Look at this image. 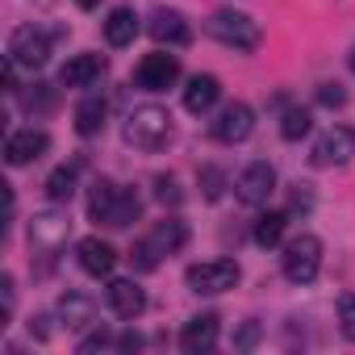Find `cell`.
<instances>
[{
  "mask_svg": "<svg viewBox=\"0 0 355 355\" xmlns=\"http://www.w3.org/2000/svg\"><path fill=\"white\" fill-rule=\"evenodd\" d=\"M138 214H142V201L134 189H121L113 180H92V189H88V218L92 222L125 230L138 222Z\"/></svg>",
  "mask_w": 355,
  "mask_h": 355,
  "instance_id": "6da1fadb",
  "label": "cell"
},
{
  "mask_svg": "<svg viewBox=\"0 0 355 355\" xmlns=\"http://www.w3.org/2000/svg\"><path fill=\"white\" fill-rule=\"evenodd\" d=\"M121 138H125L130 146H138V150H159V146L171 142V113L159 109V105H138V109L125 117Z\"/></svg>",
  "mask_w": 355,
  "mask_h": 355,
  "instance_id": "7a4b0ae2",
  "label": "cell"
},
{
  "mask_svg": "<svg viewBox=\"0 0 355 355\" xmlns=\"http://www.w3.org/2000/svg\"><path fill=\"white\" fill-rule=\"evenodd\" d=\"M280 272L284 280L293 284H313L318 272H322V239L318 234H297L284 243V255H280Z\"/></svg>",
  "mask_w": 355,
  "mask_h": 355,
  "instance_id": "3957f363",
  "label": "cell"
},
{
  "mask_svg": "<svg viewBox=\"0 0 355 355\" xmlns=\"http://www.w3.org/2000/svg\"><path fill=\"white\" fill-rule=\"evenodd\" d=\"M205 34L218 38L222 46H234V51H255V46L263 42L259 26H255L247 13H239V9H218V13H209Z\"/></svg>",
  "mask_w": 355,
  "mask_h": 355,
  "instance_id": "277c9868",
  "label": "cell"
},
{
  "mask_svg": "<svg viewBox=\"0 0 355 355\" xmlns=\"http://www.w3.org/2000/svg\"><path fill=\"white\" fill-rule=\"evenodd\" d=\"M239 263L234 259H205V263H193L189 272H184V284L193 288V293H205V297H218V293H226V288H234L239 284Z\"/></svg>",
  "mask_w": 355,
  "mask_h": 355,
  "instance_id": "5b68a950",
  "label": "cell"
},
{
  "mask_svg": "<svg viewBox=\"0 0 355 355\" xmlns=\"http://www.w3.org/2000/svg\"><path fill=\"white\" fill-rule=\"evenodd\" d=\"M251 130H255V113H251V105H243V101L222 105L218 117L209 121V138L222 142V146H239V142H247Z\"/></svg>",
  "mask_w": 355,
  "mask_h": 355,
  "instance_id": "8992f818",
  "label": "cell"
},
{
  "mask_svg": "<svg viewBox=\"0 0 355 355\" xmlns=\"http://www.w3.org/2000/svg\"><path fill=\"white\" fill-rule=\"evenodd\" d=\"M276 193V167L268 163V159H255V163H247L243 171H239V180H234V197L243 201V205H251V209H259V205H268V197Z\"/></svg>",
  "mask_w": 355,
  "mask_h": 355,
  "instance_id": "52a82bcc",
  "label": "cell"
},
{
  "mask_svg": "<svg viewBox=\"0 0 355 355\" xmlns=\"http://www.w3.org/2000/svg\"><path fill=\"white\" fill-rule=\"evenodd\" d=\"M175 80H180V59L167 55V51H150V55H142L138 67H134V84H138L142 92H167Z\"/></svg>",
  "mask_w": 355,
  "mask_h": 355,
  "instance_id": "ba28073f",
  "label": "cell"
},
{
  "mask_svg": "<svg viewBox=\"0 0 355 355\" xmlns=\"http://www.w3.org/2000/svg\"><path fill=\"white\" fill-rule=\"evenodd\" d=\"M309 159H313V167H343V163H351L355 159V130L351 125L322 130L313 150H309Z\"/></svg>",
  "mask_w": 355,
  "mask_h": 355,
  "instance_id": "9c48e42d",
  "label": "cell"
},
{
  "mask_svg": "<svg viewBox=\"0 0 355 355\" xmlns=\"http://www.w3.org/2000/svg\"><path fill=\"white\" fill-rule=\"evenodd\" d=\"M9 59H13L17 67L38 71V67L51 59V38H46L42 30H34V26H21V30H13V38H9Z\"/></svg>",
  "mask_w": 355,
  "mask_h": 355,
  "instance_id": "30bf717a",
  "label": "cell"
},
{
  "mask_svg": "<svg viewBox=\"0 0 355 355\" xmlns=\"http://www.w3.org/2000/svg\"><path fill=\"white\" fill-rule=\"evenodd\" d=\"M46 150H51V134H46V130H34V125L13 130V134L5 138V163H9V167H26V163L42 159Z\"/></svg>",
  "mask_w": 355,
  "mask_h": 355,
  "instance_id": "8fae6325",
  "label": "cell"
},
{
  "mask_svg": "<svg viewBox=\"0 0 355 355\" xmlns=\"http://www.w3.org/2000/svg\"><path fill=\"white\" fill-rule=\"evenodd\" d=\"M67 234H71V222H67V214H38L34 222H30V247L34 251H42V255H55L63 243H67Z\"/></svg>",
  "mask_w": 355,
  "mask_h": 355,
  "instance_id": "7c38bea8",
  "label": "cell"
},
{
  "mask_svg": "<svg viewBox=\"0 0 355 355\" xmlns=\"http://www.w3.org/2000/svg\"><path fill=\"white\" fill-rule=\"evenodd\" d=\"M76 259H80V268L88 272V276H113V268H117V251H113V243H105L101 234H88V239H80V247H76Z\"/></svg>",
  "mask_w": 355,
  "mask_h": 355,
  "instance_id": "4fadbf2b",
  "label": "cell"
},
{
  "mask_svg": "<svg viewBox=\"0 0 355 355\" xmlns=\"http://www.w3.org/2000/svg\"><path fill=\"white\" fill-rule=\"evenodd\" d=\"M146 30H150V38H155L159 46H189V42H193L189 21L175 13V9H155L150 21H146Z\"/></svg>",
  "mask_w": 355,
  "mask_h": 355,
  "instance_id": "5bb4252c",
  "label": "cell"
},
{
  "mask_svg": "<svg viewBox=\"0 0 355 355\" xmlns=\"http://www.w3.org/2000/svg\"><path fill=\"white\" fill-rule=\"evenodd\" d=\"M218 347V313H197L180 330V351L184 355H205Z\"/></svg>",
  "mask_w": 355,
  "mask_h": 355,
  "instance_id": "9a60e30c",
  "label": "cell"
},
{
  "mask_svg": "<svg viewBox=\"0 0 355 355\" xmlns=\"http://www.w3.org/2000/svg\"><path fill=\"white\" fill-rule=\"evenodd\" d=\"M101 76H105V55L84 51V55H76V59H67V63H63L59 84H63V88H92Z\"/></svg>",
  "mask_w": 355,
  "mask_h": 355,
  "instance_id": "2e32d148",
  "label": "cell"
},
{
  "mask_svg": "<svg viewBox=\"0 0 355 355\" xmlns=\"http://www.w3.org/2000/svg\"><path fill=\"white\" fill-rule=\"evenodd\" d=\"M105 293H109V309H113L117 318H125V322L142 318V309H146V293H142L138 280H109Z\"/></svg>",
  "mask_w": 355,
  "mask_h": 355,
  "instance_id": "e0dca14e",
  "label": "cell"
},
{
  "mask_svg": "<svg viewBox=\"0 0 355 355\" xmlns=\"http://www.w3.org/2000/svg\"><path fill=\"white\" fill-rule=\"evenodd\" d=\"M59 322L67 330H88L96 322V301L84 297V293H63L59 297Z\"/></svg>",
  "mask_w": 355,
  "mask_h": 355,
  "instance_id": "ac0fdd59",
  "label": "cell"
},
{
  "mask_svg": "<svg viewBox=\"0 0 355 355\" xmlns=\"http://www.w3.org/2000/svg\"><path fill=\"white\" fill-rule=\"evenodd\" d=\"M218 96H222L218 76H193V80H189V88H184V109L201 117V113H209V109L218 105Z\"/></svg>",
  "mask_w": 355,
  "mask_h": 355,
  "instance_id": "d6986e66",
  "label": "cell"
},
{
  "mask_svg": "<svg viewBox=\"0 0 355 355\" xmlns=\"http://www.w3.org/2000/svg\"><path fill=\"white\" fill-rule=\"evenodd\" d=\"M105 113H109V105H105V96H84L80 105H76V134L80 138H92V134H101L105 130Z\"/></svg>",
  "mask_w": 355,
  "mask_h": 355,
  "instance_id": "ffe728a7",
  "label": "cell"
},
{
  "mask_svg": "<svg viewBox=\"0 0 355 355\" xmlns=\"http://www.w3.org/2000/svg\"><path fill=\"white\" fill-rule=\"evenodd\" d=\"M105 38H109V46H130L138 38V13L134 9H113L109 21H105Z\"/></svg>",
  "mask_w": 355,
  "mask_h": 355,
  "instance_id": "44dd1931",
  "label": "cell"
},
{
  "mask_svg": "<svg viewBox=\"0 0 355 355\" xmlns=\"http://www.w3.org/2000/svg\"><path fill=\"white\" fill-rule=\"evenodd\" d=\"M76 180H80V171H76L71 163L55 167V171L46 175V197H51V205H67V201L76 197Z\"/></svg>",
  "mask_w": 355,
  "mask_h": 355,
  "instance_id": "7402d4cb",
  "label": "cell"
},
{
  "mask_svg": "<svg viewBox=\"0 0 355 355\" xmlns=\"http://www.w3.org/2000/svg\"><path fill=\"white\" fill-rule=\"evenodd\" d=\"M284 230H288V214H280V209H268V214H259V218H255V230H251V239H255L259 247H276V243L284 239Z\"/></svg>",
  "mask_w": 355,
  "mask_h": 355,
  "instance_id": "603a6c76",
  "label": "cell"
},
{
  "mask_svg": "<svg viewBox=\"0 0 355 355\" xmlns=\"http://www.w3.org/2000/svg\"><path fill=\"white\" fill-rule=\"evenodd\" d=\"M150 239L159 243V251H163V255H171V251H180V247L189 243V226H184L180 218H163V222H155Z\"/></svg>",
  "mask_w": 355,
  "mask_h": 355,
  "instance_id": "cb8c5ba5",
  "label": "cell"
},
{
  "mask_svg": "<svg viewBox=\"0 0 355 355\" xmlns=\"http://www.w3.org/2000/svg\"><path fill=\"white\" fill-rule=\"evenodd\" d=\"M309 125H313V117H309V109H301V105H293V109L280 113V138H284V142H301V138L309 134Z\"/></svg>",
  "mask_w": 355,
  "mask_h": 355,
  "instance_id": "d4e9b609",
  "label": "cell"
},
{
  "mask_svg": "<svg viewBox=\"0 0 355 355\" xmlns=\"http://www.w3.org/2000/svg\"><path fill=\"white\" fill-rule=\"evenodd\" d=\"M21 109H26L30 117L51 113V109H55V88H51V84H34L30 92H21Z\"/></svg>",
  "mask_w": 355,
  "mask_h": 355,
  "instance_id": "484cf974",
  "label": "cell"
},
{
  "mask_svg": "<svg viewBox=\"0 0 355 355\" xmlns=\"http://www.w3.org/2000/svg\"><path fill=\"white\" fill-rule=\"evenodd\" d=\"M159 255H163V251H159V243L146 234V239H138V243H134V251H130V263H134L138 272H155V268H159Z\"/></svg>",
  "mask_w": 355,
  "mask_h": 355,
  "instance_id": "4316f807",
  "label": "cell"
},
{
  "mask_svg": "<svg viewBox=\"0 0 355 355\" xmlns=\"http://www.w3.org/2000/svg\"><path fill=\"white\" fill-rule=\"evenodd\" d=\"M197 180H201V193H205V201H222V193H226V171H222V167L205 163V167L197 171Z\"/></svg>",
  "mask_w": 355,
  "mask_h": 355,
  "instance_id": "83f0119b",
  "label": "cell"
},
{
  "mask_svg": "<svg viewBox=\"0 0 355 355\" xmlns=\"http://www.w3.org/2000/svg\"><path fill=\"white\" fill-rule=\"evenodd\" d=\"M155 197L163 201V205H180L184 201V193H180V180H175V175H155Z\"/></svg>",
  "mask_w": 355,
  "mask_h": 355,
  "instance_id": "f1b7e54d",
  "label": "cell"
},
{
  "mask_svg": "<svg viewBox=\"0 0 355 355\" xmlns=\"http://www.w3.org/2000/svg\"><path fill=\"white\" fill-rule=\"evenodd\" d=\"M338 326H343V334L355 343V293H343V297H338Z\"/></svg>",
  "mask_w": 355,
  "mask_h": 355,
  "instance_id": "f546056e",
  "label": "cell"
},
{
  "mask_svg": "<svg viewBox=\"0 0 355 355\" xmlns=\"http://www.w3.org/2000/svg\"><path fill=\"white\" fill-rule=\"evenodd\" d=\"M318 105L338 109V105H347V92H343L338 84H318Z\"/></svg>",
  "mask_w": 355,
  "mask_h": 355,
  "instance_id": "4dcf8cb0",
  "label": "cell"
},
{
  "mask_svg": "<svg viewBox=\"0 0 355 355\" xmlns=\"http://www.w3.org/2000/svg\"><path fill=\"white\" fill-rule=\"evenodd\" d=\"M309 209H313L309 184H293V197H288V214H309Z\"/></svg>",
  "mask_w": 355,
  "mask_h": 355,
  "instance_id": "1f68e13d",
  "label": "cell"
},
{
  "mask_svg": "<svg viewBox=\"0 0 355 355\" xmlns=\"http://www.w3.org/2000/svg\"><path fill=\"white\" fill-rule=\"evenodd\" d=\"M259 334H263V326H259V322H243V330L234 334V347H239V351H251V347L259 343Z\"/></svg>",
  "mask_w": 355,
  "mask_h": 355,
  "instance_id": "d6a6232c",
  "label": "cell"
},
{
  "mask_svg": "<svg viewBox=\"0 0 355 355\" xmlns=\"http://www.w3.org/2000/svg\"><path fill=\"white\" fill-rule=\"evenodd\" d=\"M109 343H113V338H109L105 330H96V334H88V338H80V355H84V351H96V347H109Z\"/></svg>",
  "mask_w": 355,
  "mask_h": 355,
  "instance_id": "836d02e7",
  "label": "cell"
},
{
  "mask_svg": "<svg viewBox=\"0 0 355 355\" xmlns=\"http://www.w3.org/2000/svg\"><path fill=\"white\" fill-rule=\"evenodd\" d=\"M117 347H121V351H138V347H142V334H138V330H125V334L117 338Z\"/></svg>",
  "mask_w": 355,
  "mask_h": 355,
  "instance_id": "e575fe53",
  "label": "cell"
},
{
  "mask_svg": "<svg viewBox=\"0 0 355 355\" xmlns=\"http://www.w3.org/2000/svg\"><path fill=\"white\" fill-rule=\"evenodd\" d=\"M76 5H80V9H96V5H101V0H76Z\"/></svg>",
  "mask_w": 355,
  "mask_h": 355,
  "instance_id": "d590c367",
  "label": "cell"
},
{
  "mask_svg": "<svg viewBox=\"0 0 355 355\" xmlns=\"http://www.w3.org/2000/svg\"><path fill=\"white\" fill-rule=\"evenodd\" d=\"M351 71H355V51H351Z\"/></svg>",
  "mask_w": 355,
  "mask_h": 355,
  "instance_id": "8d00e7d4",
  "label": "cell"
}]
</instances>
